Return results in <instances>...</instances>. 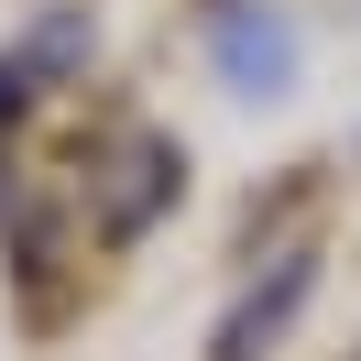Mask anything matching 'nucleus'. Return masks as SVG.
I'll list each match as a JSON object with an SVG mask.
<instances>
[{
  "instance_id": "nucleus-1",
  "label": "nucleus",
  "mask_w": 361,
  "mask_h": 361,
  "mask_svg": "<svg viewBox=\"0 0 361 361\" xmlns=\"http://www.w3.org/2000/svg\"><path fill=\"white\" fill-rule=\"evenodd\" d=\"M295 307H307V263H274L263 285L241 295V317H230V339H219L208 361H263L274 339H285V317H295Z\"/></svg>"
},
{
  "instance_id": "nucleus-2",
  "label": "nucleus",
  "mask_w": 361,
  "mask_h": 361,
  "mask_svg": "<svg viewBox=\"0 0 361 361\" xmlns=\"http://www.w3.org/2000/svg\"><path fill=\"white\" fill-rule=\"evenodd\" d=\"M230 77H241V88H274V23L241 33V66H230Z\"/></svg>"
}]
</instances>
